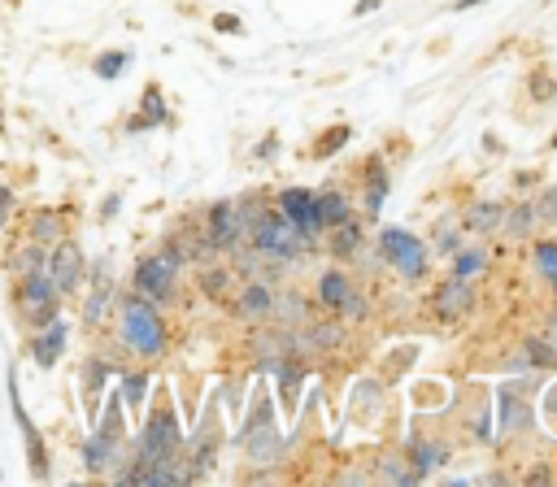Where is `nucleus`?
Here are the masks:
<instances>
[{
	"mask_svg": "<svg viewBox=\"0 0 557 487\" xmlns=\"http://www.w3.org/2000/svg\"><path fill=\"white\" fill-rule=\"evenodd\" d=\"M535 257H540L544 278H548V283H557V244H540V248H535Z\"/></svg>",
	"mask_w": 557,
	"mask_h": 487,
	"instance_id": "5701e85b",
	"label": "nucleus"
},
{
	"mask_svg": "<svg viewBox=\"0 0 557 487\" xmlns=\"http://www.w3.org/2000/svg\"><path fill=\"white\" fill-rule=\"evenodd\" d=\"M200 291H205L209 300H222V296L231 291V270H222V265L200 270Z\"/></svg>",
	"mask_w": 557,
	"mask_h": 487,
	"instance_id": "6ab92c4d",
	"label": "nucleus"
},
{
	"mask_svg": "<svg viewBox=\"0 0 557 487\" xmlns=\"http://www.w3.org/2000/svg\"><path fill=\"white\" fill-rule=\"evenodd\" d=\"M531 226V209H513V217H509V230L518 235V230H527Z\"/></svg>",
	"mask_w": 557,
	"mask_h": 487,
	"instance_id": "2f4dec72",
	"label": "nucleus"
},
{
	"mask_svg": "<svg viewBox=\"0 0 557 487\" xmlns=\"http://www.w3.org/2000/svg\"><path fill=\"white\" fill-rule=\"evenodd\" d=\"M348 291H352V287H348V278H344V274H335V270H331V274L322 278V300H326V304H344V300H348Z\"/></svg>",
	"mask_w": 557,
	"mask_h": 487,
	"instance_id": "412c9836",
	"label": "nucleus"
},
{
	"mask_svg": "<svg viewBox=\"0 0 557 487\" xmlns=\"http://www.w3.org/2000/svg\"><path fill=\"white\" fill-rule=\"evenodd\" d=\"M248 239H252V248H257L261 257H270V261H287V257H296V252L305 248V235H300L283 213H261V222L248 230Z\"/></svg>",
	"mask_w": 557,
	"mask_h": 487,
	"instance_id": "0eeeda50",
	"label": "nucleus"
},
{
	"mask_svg": "<svg viewBox=\"0 0 557 487\" xmlns=\"http://www.w3.org/2000/svg\"><path fill=\"white\" fill-rule=\"evenodd\" d=\"M17 213H22V204H17V187H13V183H0V235L13 226Z\"/></svg>",
	"mask_w": 557,
	"mask_h": 487,
	"instance_id": "aec40b11",
	"label": "nucleus"
},
{
	"mask_svg": "<svg viewBox=\"0 0 557 487\" xmlns=\"http://www.w3.org/2000/svg\"><path fill=\"white\" fill-rule=\"evenodd\" d=\"M170 122V109H165V91L157 83L144 87L139 96V113L126 117V135H139V130H152V126H165Z\"/></svg>",
	"mask_w": 557,
	"mask_h": 487,
	"instance_id": "4468645a",
	"label": "nucleus"
},
{
	"mask_svg": "<svg viewBox=\"0 0 557 487\" xmlns=\"http://www.w3.org/2000/svg\"><path fill=\"white\" fill-rule=\"evenodd\" d=\"M357 239H361V235H357V226H344V230L335 235V252H339V257H348V252L357 248Z\"/></svg>",
	"mask_w": 557,
	"mask_h": 487,
	"instance_id": "cd10ccee",
	"label": "nucleus"
},
{
	"mask_svg": "<svg viewBox=\"0 0 557 487\" xmlns=\"http://www.w3.org/2000/svg\"><path fill=\"white\" fill-rule=\"evenodd\" d=\"M126 361H117L113 352H104V348H91L87 357H83V370H78V396H83V409H87V422L96 417V409H100V391H104V383L122 370Z\"/></svg>",
	"mask_w": 557,
	"mask_h": 487,
	"instance_id": "1a4fd4ad",
	"label": "nucleus"
},
{
	"mask_svg": "<svg viewBox=\"0 0 557 487\" xmlns=\"http://www.w3.org/2000/svg\"><path fill=\"white\" fill-rule=\"evenodd\" d=\"M344 135H348V130H344V126H335V130H331V135H322V143H318V148H313V157H326V152H331V148H335V139H344Z\"/></svg>",
	"mask_w": 557,
	"mask_h": 487,
	"instance_id": "7c9ffc66",
	"label": "nucleus"
},
{
	"mask_svg": "<svg viewBox=\"0 0 557 487\" xmlns=\"http://www.w3.org/2000/svg\"><path fill=\"white\" fill-rule=\"evenodd\" d=\"M9 309H13V326L22 335H30V330L48 326L52 317H61L65 300L48 283V274H17V278H9Z\"/></svg>",
	"mask_w": 557,
	"mask_h": 487,
	"instance_id": "7ed1b4c3",
	"label": "nucleus"
},
{
	"mask_svg": "<svg viewBox=\"0 0 557 487\" xmlns=\"http://www.w3.org/2000/svg\"><path fill=\"white\" fill-rule=\"evenodd\" d=\"M318 213H322V222H348V200L344 196H322Z\"/></svg>",
	"mask_w": 557,
	"mask_h": 487,
	"instance_id": "4be33fe9",
	"label": "nucleus"
},
{
	"mask_svg": "<svg viewBox=\"0 0 557 487\" xmlns=\"http://www.w3.org/2000/svg\"><path fill=\"white\" fill-rule=\"evenodd\" d=\"M466 309H470V283H466V278H453V283L435 296V313H440V317H461Z\"/></svg>",
	"mask_w": 557,
	"mask_h": 487,
	"instance_id": "dca6fc26",
	"label": "nucleus"
},
{
	"mask_svg": "<svg viewBox=\"0 0 557 487\" xmlns=\"http://www.w3.org/2000/svg\"><path fill=\"white\" fill-rule=\"evenodd\" d=\"M117 204H122V191H109V196L100 200V213H96V217H100V222H113V213H117Z\"/></svg>",
	"mask_w": 557,
	"mask_h": 487,
	"instance_id": "c756f323",
	"label": "nucleus"
},
{
	"mask_svg": "<svg viewBox=\"0 0 557 487\" xmlns=\"http://www.w3.org/2000/svg\"><path fill=\"white\" fill-rule=\"evenodd\" d=\"M270 304H274V296L265 291V283H248L244 296H239V313L244 317H270Z\"/></svg>",
	"mask_w": 557,
	"mask_h": 487,
	"instance_id": "f3484780",
	"label": "nucleus"
},
{
	"mask_svg": "<svg viewBox=\"0 0 557 487\" xmlns=\"http://www.w3.org/2000/svg\"><path fill=\"white\" fill-rule=\"evenodd\" d=\"M474 226H479V230H492V226H500V209H496V204H487V209H474Z\"/></svg>",
	"mask_w": 557,
	"mask_h": 487,
	"instance_id": "bb28decb",
	"label": "nucleus"
},
{
	"mask_svg": "<svg viewBox=\"0 0 557 487\" xmlns=\"http://www.w3.org/2000/svg\"><path fill=\"white\" fill-rule=\"evenodd\" d=\"M113 339H117V352L131 357V361H157L165 357L170 348V326H165V313L161 304L144 300L139 291H117L113 300Z\"/></svg>",
	"mask_w": 557,
	"mask_h": 487,
	"instance_id": "f257e3e1",
	"label": "nucleus"
},
{
	"mask_svg": "<svg viewBox=\"0 0 557 487\" xmlns=\"http://www.w3.org/2000/svg\"><path fill=\"white\" fill-rule=\"evenodd\" d=\"M531 213H540L544 222H557V187H548V191L540 196V204H535Z\"/></svg>",
	"mask_w": 557,
	"mask_h": 487,
	"instance_id": "393cba45",
	"label": "nucleus"
},
{
	"mask_svg": "<svg viewBox=\"0 0 557 487\" xmlns=\"http://www.w3.org/2000/svg\"><path fill=\"white\" fill-rule=\"evenodd\" d=\"M126 65H131V52H126V48H104V52L91 61V74L109 83V78H117Z\"/></svg>",
	"mask_w": 557,
	"mask_h": 487,
	"instance_id": "a211bd4d",
	"label": "nucleus"
},
{
	"mask_svg": "<svg viewBox=\"0 0 557 487\" xmlns=\"http://www.w3.org/2000/svg\"><path fill=\"white\" fill-rule=\"evenodd\" d=\"M278 209H283V217H287L300 235H309V230H318V226H322L318 196H313V191H305V187H287V191H278Z\"/></svg>",
	"mask_w": 557,
	"mask_h": 487,
	"instance_id": "f8f14e48",
	"label": "nucleus"
},
{
	"mask_svg": "<svg viewBox=\"0 0 557 487\" xmlns=\"http://www.w3.org/2000/svg\"><path fill=\"white\" fill-rule=\"evenodd\" d=\"M474 4H487V0H457L453 9H474Z\"/></svg>",
	"mask_w": 557,
	"mask_h": 487,
	"instance_id": "72a5a7b5",
	"label": "nucleus"
},
{
	"mask_svg": "<svg viewBox=\"0 0 557 487\" xmlns=\"http://www.w3.org/2000/svg\"><path fill=\"white\" fill-rule=\"evenodd\" d=\"M205 239L213 244V252H218V248H235V244L244 239V226H239V209H235V200H218V204L209 209V230H205Z\"/></svg>",
	"mask_w": 557,
	"mask_h": 487,
	"instance_id": "ddd939ff",
	"label": "nucleus"
},
{
	"mask_svg": "<svg viewBox=\"0 0 557 487\" xmlns=\"http://www.w3.org/2000/svg\"><path fill=\"white\" fill-rule=\"evenodd\" d=\"M531 96H535V100H553V96H557V83L544 78V74H531Z\"/></svg>",
	"mask_w": 557,
	"mask_h": 487,
	"instance_id": "a878e982",
	"label": "nucleus"
},
{
	"mask_svg": "<svg viewBox=\"0 0 557 487\" xmlns=\"http://www.w3.org/2000/svg\"><path fill=\"white\" fill-rule=\"evenodd\" d=\"M44 274H48V283L61 291V300L78 296V291H83V278H87V252H83V244H78L74 235L57 239V244L48 248Z\"/></svg>",
	"mask_w": 557,
	"mask_h": 487,
	"instance_id": "423d86ee",
	"label": "nucleus"
},
{
	"mask_svg": "<svg viewBox=\"0 0 557 487\" xmlns=\"http://www.w3.org/2000/svg\"><path fill=\"white\" fill-rule=\"evenodd\" d=\"M65 344H70V322H65V317H52L48 326H39V330L26 335V357H30L39 370H52V365L65 357Z\"/></svg>",
	"mask_w": 557,
	"mask_h": 487,
	"instance_id": "9d476101",
	"label": "nucleus"
},
{
	"mask_svg": "<svg viewBox=\"0 0 557 487\" xmlns=\"http://www.w3.org/2000/svg\"><path fill=\"white\" fill-rule=\"evenodd\" d=\"M78 457H83L87 478H113V474L122 470V461L131 457V452H126V404H122L117 387L109 391L104 409H96L91 430H87Z\"/></svg>",
	"mask_w": 557,
	"mask_h": 487,
	"instance_id": "f03ea898",
	"label": "nucleus"
},
{
	"mask_svg": "<svg viewBox=\"0 0 557 487\" xmlns=\"http://www.w3.org/2000/svg\"><path fill=\"white\" fill-rule=\"evenodd\" d=\"M13 226H17L22 239L48 244V248H52L57 239L74 235V222H70V209H65V204H35V209H22V213L13 217Z\"/></svg>",
	"mask_w": 557,
	"mask_h": 487,
	"instance_id": "6e6552de",
	"label": "nucleus"
},
{
	"mask_svg": "<svg viewBox=\"0 0 557 487\" xmlns=\"http://www.w3.org/2000/svg\"><path fill=\"white\" fill-rule=\"evenodd\" d=\"M339 344V326H318L309 335V348H335Z\"/></svg>",
	"mask_w": 557,
	"mask_h": 487,
	"instance_id": "b1692460",
	"label": "nucleus"
},
{
	"mask_svg": "<svg viewBox=\"0 0 557 487\" xmlns=\"http://www.w3.org/2000/svg\"><path fill=\"white\" fill-rule=\"evenodd\" d=\"M213 30H222V35H239V30H244V22H239V17H231V13H218V17H213Z\"/></svg>",
	"mask_w": 557,
	"mask_h": 487,
	"instance_id": "c85d7f7f",
	"label": "nucleus"
},
{
	"mask_svg": "<svg viewBox=\"0 0 557 487\" xmlns=\"http://www.w3.org/2000/svg\"><path fill=\"white\" fill-rule=\"evenodd\" d=\"M0 478H4V470H0Z\"/></svg>",
	"mask_w": 557,
	"mask_h": 487,
	"instance_id": "f704fd0d",
	"label": "nucleus"
},
{
	"mask_svg": "<svg viewBox=\"0 0 557 487\" xmlns=\"http://www.w3.org/2000/svg\"><path fill=\"white\" fill-rule=\"evenodd\" d=\"M483 265V257L479 252H466V257H457V274H470V270H479Z\"/></svg>",
	"mask_w": 557,
	"mask_h": 487,
	"instance_id": "473e14b6",
	"label": "nucleus"
},
{
	"mask_svg": "<svg viewBox=\"0 0 557 487\" xmlns=\"http://www.w3.org/2000/svg\"><path fill=\"white\" fill-rule=\"evenodd\" d=\"M113 378H117V396H122V404H126V417H139L152 374H148V370H139V365H122Z\"/></svg>",
	"mask_w": 557,
	"mask_h": 487,
	"instance_id": "2eb2a0df",
	"label": "nucleus"
},
{
	"mask_svg": "<svg viewBox=\"0 0 557 487\" xmlns=\"http://www.w3.org/2000/svg\"><path fill=\"white\" fill-rule=\"evenodd\" d=\"M183 248L170 239L165 248H157V252H144L139 261H135V270H131V291H139L144 300H152V304H170L174 296H178V274H183Z\"/></svg>",
	"mask_w": 557,
	"mask_h": 487,
	"instance_id": "20e7f679",
	"label": "nucleus"
},
{
	"mask_svg": "<svg viewBox=\"0 0 557 487\" xmlns=\"http://www.w3.org/2000/svg\"><path fill=\"white\" fill-rule=\"evenodd\" d=\"M9 409H13V422H17V435H22V452H26V470L35 483H48L52 478V452H48V439L44 430L30 422L26 413V400H22V383H17V365H9Z\"/></svg>",
	"mask_w": 557,
	"mask_h": 487,
	"instance_id": "39448f33",
	"label": "nucleus"
},
{
	"mask_svg": "<svg viewBox=\"0 0 557 487\" xmlns=\"http://www.w3.org/2000/svg\"><path fill=\"white\" fill-rule=\"evenodd\" d=\"M379 248H383V257H387L405 278H418V274H422V265H426V252H422V244H418L409 230L387 226V230H383V239H379Z\"/></svg>",
	"mask_w": 557,
	"mask_h": 487,
	"instance_id": "9b49d317",
	"label": "nucleus"
}]
</instances>
